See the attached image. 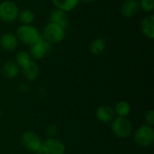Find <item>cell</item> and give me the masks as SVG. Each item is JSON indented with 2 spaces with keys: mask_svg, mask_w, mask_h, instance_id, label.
Instances as JSON below:
<instances>
[{
  "mask_svg": "<svg viewBox=\"0 0 154 154\" xmlns=\"http://www.w3.org/2000/svg\"><path fill=\"white\" fill-rule=\"evenodd\" d=\"M140 11L138 0H125L120 7V13L125 18H132Z\"/></svg>",
  "mask_w": 154,
  "mask_h": 154,
  "instance_id": "30bf717a",
  "label": "cell"
},
{
  "mask_svg": "<svg viewBox=\"0 0 154 154\" xmlns=\"http://www.w3.org/2000/svg\"><path fill=\"white\" fill-rule=\"evenodd\" d=\"M111 129L113 134L121 139L128 138L133 133L132 123L126 117L117 116L112 121Z\"/></svg>",
  "mask_w": 154,
  "mask_h": 154,
  "instance_id": "277c9868",
  "label": "cell"
},
{
  "mask_svg": "<svg viewBox=\"0 0 154 154\" xmlns=\"http://www.w3.org/2000/svg\"><path fill=\"white\" fill-rule=\"evenodd\" d=\"M47 133L50 137H55L58 133V128L55 125H51L47 127Z\"/></svg>",
  "mask_w": 154,
  "mask_h": 154,
  "instance_id": "603a6c76",
  "label": "cell"
},
{
  "mask_svg": "<svg viewBox=\"0 0 154 154\" xmlns=\"http://www.w3.org/2000/svg\"><path fill=\"white\" fill-rule=\"evenodd\" d=\"M19 8L17 5L10 0H5L0 3V21L7 23L15 22L18 19Z\"/></svg>",
  "mask_w": 154,
  "mask_h": 154,
  "instance_id": "5b68a950",
  "label": "cell"
},
{
  "mask_svg": "<svg viewBox=\"0 0 154 154\" xmlns=\"http://www.w3.org/2000/svg\"><path fill=\"white\" fill-rule=\"evenodd\" d=\"M31 60H32V58H31L29 52H26V51H22L17 52L16 55H15V60H14V61L18 64V66H19L20 68L25 66V65L28 64Z\"/></svg>",
  "mask_w": 154,
  "mask_h": 154,
  "instance_id": "ffe728a7",
  "label": "cell"
},
{
  "mask_svg": "<svg viewBox=\"0 0 154 154\" xmlns=\"http://www.w3.org/2000/svg\"><path fill=\"white\" fill-rule=\"evenodd\" d=\"M134 142L141 147H148L154 141V129L152 126L143 125L140 126L134 134Z\"/></svg>",
  "mask_w": 154,
  "mask_h": 154,
  "instance_id": "8992f818",
  "label": "cell"
},
{
  "mask_svg": "<svg viewBox=\"0 0 154 154\" xmlns=\"http://www.w3.org/2000/svg\"><path fill=\"white\" fill-rule=\"evenodd\" d=\"M1 117H2V112H1V110H0V119H1Z\"/></svg>",
  "mask_w": 154,
  "mask_h": 154,
  "instance_id": "d4e9b609",
  "label": "cell"
},
{
  "mask_svg": "<svg viewBox=\"0 0 154 154\" xmlns=\"http://www.w3.org/2000/svg\"><path fill=\"white\" fill-rule=\"evenodd\" d=\"M106 48V42L103 38H96L94 39L90 45H89V51L93 55H100L102 54Z\"/></svg>",
  "mask_w": 154,
  "mask_h": 154,
  "instance_id": "e0dca14e",
  "label": "cell"
},
{
  "mask_svg": "<svg viewBox=\"0 0 154 154\" xmlns=\"http://www.w3.org/2000/svg\"><path fill=\"white\" fill-rule=\"evenodd\" d=\"M51 44L41 37L36 42L30 46L29 54L32 59L33 60H41L44 58L51 51Z\"/></svg>",
  "mask_w": 154,
  "mask_h": 154,
  "instance_id": "ba28073f",
  "label": "cell"
},
{
  "mask_svg": "<svg viewBox=\"0 0 154 154\" xmlns=\"http://www.w3.org/2000/svg\"><path fill=\"white\" fill-rule=\"evenodd\" d=\"M15 35L20 42L29 46L36 42L42 37L38 29L32 24H21L17 28Z\"/></svg>",
  "mask_w": 154,
  "mask_h": 154,
  "instance_id": "6da1fadb",
  "label": "cell"
},
{
  "mask_svg": "<svg viewBox=\"0 0 154 154\" xmlns=\"http://www.w3.org/2000/svg\"><path fill=\"white\" fill-rule=\"evenodd\" d=\"M0 22H1V21H0Z\"/></svg>",
  "mask_w": 154,
  "mask_h": 154,
  "instance_id": "484cf974",
  "label": "cell"
},
{
  "mask_svg": "<svg viewBox=\"0 0 154 154\" xmlns=\"http://www.w3.org/2000/svg\"><path fill=\"white\" fill-rule=\"evenodd\" d=\"M2 75L7 79H13L17 77L20 72V67L14 60L5 61L1 69Z\"/></svg>",
  "mask_w": 154,
  "mask_h": 154,
  "instance_id": "9a60e30c",
  "label": "cell"
},
{
  "mask_svg": "<svg viewBox=\"0 0 154 154\" xmlns=\"http://www.w3.org/2000/svg\"><path fill=\"white\" fill-rule=\"evenodd\" d=\"M19 41L15 33L5 32L0 36V47L5 51H14L17 49Z\"/></svg>",
  "mask_w": 154,
  "mask_h": 154,
  "instance_id": "9c48e42d",
  "label": "cell"
},
{
  "mask_svg": "<svg viewBox=\"0 0 154 154\" xmlns=\"http://www.w3.org/2000/svg\"><path fill=\"white\" fill-rule=\"evenodd\" d=\"M145 121H146V125L152 126L154 125V111L153 110H149L146 114H145Z\"/></svg>",
  "mask_w": 154,
  "mask_h": 154,
  "instance_id": "7402d4cb",
  "label": "cell"
},
{
  "mask_svg": "<svg viewBox=\"0 0 154 154\" xmlns=\"http://www.w3.org/2000/svg\"><path fill=\"white\" fill-rule=\"evenodd\" d=\"M114 110L117 116L126 117L131 113V106L126 101H120L116 105Z\"/></svg>",
  "mask_w": 154,
  "mask_h": 154,
  "instance_id": "d6986e66",
  "label": "cell"
},
{
  "mask_svg": "<svg viewBox=\"0 0 154 154\" xmlns=\"http://www.w3.org/2000/svg\"><path fill=\"white\" fill-rule=\"evenodd\" d=\"M42 141L41 137L32 131H26L23 133L21 136V144L22 146L31 152H34L35 154H41V149H42Z\"/></svg>",
  "mask_w": 154,
  "mask_h": 154,
  "instance_id": "3957f363",
  "label": "cell"
},
{
  "mask_svg": "<svg viewBox=\"0 0 154 154\" xmlns=\"http://www.w3.org/2000/svg\"><path fill=\"white\" fill-rule=\"evenodd\" d=\"M55 8L66 13L74 10L79 4L80 0H51Z\"/></svg>",
  "mask_w": 154,
  "mask_h": 154,
  "instance_id": "2e32d148",
  "label": "cell"
},
{
  "mask_svg": "<svg viewBox=\"0 0 154 154\" xmlns=\"http://www.w3.org/2000/svg\"><path fill=\"white\" fill-rule=\"evenodd\" d=\"M96 117L102 123H109L116 118V113L113 107L104 105L97 109Z\"/></svg>",
  "mask_w": 154,
  "mask_h": 154,
  "instance_id": "4fadbf2b",
  "label": "cell"
},
{
  "mask_svg": "<svg viewBox=\"0 0 154 154\" xmlns=\"http://www.w3.org/2000/svg\"><path fill=\"white\" fill-rule=\"evenodd\" d=\"M35 19V14L31 9H22L19 11L18 20L22 24H32Z\"/></svg>",
  "mask_w": 154,
  "mask_h": 154,
  "instance_id": "ac0fdd59",
  "label": "cell"
},
{
  "mask_svg": "<svg viewBox=\"0 0 154 154\" xmlns=\"http://www.w3.org/2000/svg\"><path fill=\"white\" fill-rule=\"evenodd\" d=\"M83 2H86V3H92V2H95L97 0H82Z\"/></svg>",
  "mask_w": 154,
  "mask_h": 154,
  "instance_id": "cb8c5ba5",
  "label": "cell"
},
{
  "mask_svg": "<svg viewBox=\"0 0 154 154\" xmlns=\"http://www.w3.org/2000/svg\"><path fill=\"white\" fill-rule=\"evenodd\" d=\"M20 71L22 72V74L23 75L26 80L33 81L38 78L40 73V69L35 61L31 60L28 64L20 68Z\"/></svg>",
  "mask_w": 154,
  "mask_h": 154,
  "instance_id": "5bb4252c",
  "label": "cell"
},
{
  "mask_svg": "<svg viewBox=\"0 0 154 154\" xmlns=\"http://www.w3.org/2000/svg\"><path fill=\"white\" fill-rule=\"evenodd\" d=\"M140 29L144 37L149 40L154 39V15L148 14L144 16L140 23Z\"/></svg>",
  "mask_w": 154,
  "mask_h": 154,
  "instance_id": "8fae6325",
  "label": "cell"
},
{
  "mask_svg": "<svg viewBox=\"0 0 154 154\" xmlns=\"http://www.w3.org/2000/svg\"><path fill=\"white\" fill-rule=\"evenodd\" d=\"M66 36V29L49 22L43 28L42 37L51 44H58L63 42Z\"/></svg>",
  "mask_w": 154,
  "mask_h": 154,
  "instance_id": "7a4b0ae2",
  "label": "cell"
},
{
  "mask_svg": "<svg viewBox=\"0 0 154 154\" xmlns=\"http://www.w3.org/2000/svg\"><path fill=\"white\" fill-rule=\"evenodd\" d=\"M49 22L58 24V25L61 26L62 28L66 29L69 24V18L66 12L55 8L54 10H52L50 13Z\"/></svg>",
  "mask_w": 154,
  "mask_h": 154,
  "instance_id": "7c38bea8",
  "label": "cell"
},
{
  "mask_svg": "<svg viewBox=\"0 0 154 154\" xmlns=\"http://www.w3.org/2000/svg\"><path fill=\"white\" fill-rule=\"evenodd\" d=\"M66 147L64 143L55 137H49L42 143L41 154H64Z\"/></svg>",
  "mask_w": 154,
  "mask_h": 154,
  "instance_id": "52a82bcc",
  "label": "cell"
},
{
  "mask_svg": "<svg viewBox=\"0 0 154 154\" xmlns=\"http://www.w3.org/2000/svg\"><path fill=\"white\" fill-rule=\"evenodd\" d=\"M139 5L143 12L151 14L154 9V0H140Z\"/></svg>",
  "mask_w": 154,
  "mask_h": 154,
  "instance_id": "44dd1931",
  "label": "cell"
}]
</instances>
